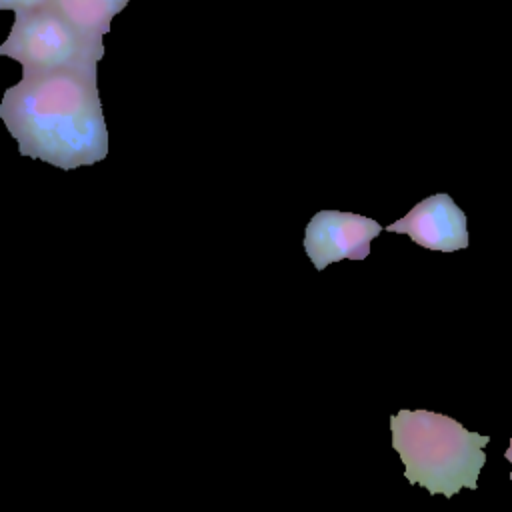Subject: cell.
Returning a JSON list of instances; mask_svg holds the SVG:
<instances>
[{
    "mask_svg": "<svg viewBox=\"0 0 512 512\" xmlns=\"http://www.w3.org/2000/svg\"><path fill=\"white\" fill-rule=\"evenodd\" d=\"M0 118L20 156L64 172L108 156V128L96 88V70L58 68L22 72L4 90Z\"/></svg>",
    "mask_w": 512,
    "mask_h": 512,
    "instance_id": "6da1fadb",
    "label": "cell"
},
{
    "mask_svg": "<svg viewBox=\"0 0 512 512\" xmlns=\"http://www.w3.org/2000/svg\"><path fill=\"white\" fill-rule=\"evenodd\" d=\"M390 432L410 484L448 500L462 488H478L490 436L432 410H400L390 416Z\"/></svg>",
    "mask_w": 512,
    "mask_h": 512,
    "instance_id": "7a4b0ae2",
    "label": "cell"
},
{
    "mask_svg": "<svg viewBox=\"0 0 512 512\" xmlns=\"http://www.w3.org/2000/svg\"><path fill=\"white\" fill-rule=\"evenodd\" d=\"M104 52V44H96L80 34L50 4L16 10L14 24L0 44V56L16 60L22 72L58 68L96 70Z\"/></svg>",
    "mask_w": 512,
    "mask_h": 512,
    "instance_id": "3957f363",
    "label": "cell"
},
{
    "mask_svg": "<svg viewBox=\"0 0 512 512\" xmlns=\"http://www.w3.org/2000/svg\"><path fill=\"white\" fill-rule=\"evenodd\" d=\"M380 232L382 224L374 218L342 210H320L306 224L302 246L314 268L324 270L344 258H368L370 242Z\"/></svg>",
    "mask_w": 512,
    "mask_h": 512,
    "instance_id": "277c9868",
    "label": "cell"
},
{
    "mask_svg": "<svg viewBox=\"0 0 512 512\" xmlns=\"http://www.w3.org/2000/svg\"><path fill=\"white\" fill-rule=\"evenodd\" d=\"M384 230L406 234L418 246L438 252H456L470 244L466 214L448 194L424 198L404 218L388 224Z\"/></svg>",
    "mask_w": 512,
    "mask_h": 512,
    "instance_id": "5b68a950",
    "label": "cell"
},
{
    "mask_svg": "<svg viewBox=\"0 0 512 512\" xmlns=\"http://www.w3.org/2000/svg\"><path fill=\"white\" fill-rule=\"evenodd\" d=\"M80 34L96 44H104V34L110 32L112 18L120 14L128 0H50Z\"/></svg>",
    "mask_w": 512,
    "mask_h": 512,
    "instance_id": "8992f818",
    "label": "cell"
},
{
    "mask_svg": "<svg viewBox=\"0 0 512 512\" xmlns=\"http://www.w3.org/2000/svg\"><path fill=\"white\" fill-rule=\"evenodd\" d=\"M50 0H0V10H32L48 4Z\"/></svg>",
    "mask_w": 512,
    "mask_h": 512,
    "instance_id": "52a82bcc",
    "label": "cell"
},
{
    "mask_svg": "<svg viewBox=\"0 0 512 512\" xmlns=\"http://www.w3.org/2000/svg\"><path fill=\"white\" fill-rule=\"evenodd\" d=\"M504 458L510 462V466H512V436H510V444H508V448H506V452H504ZM510 480H512V472H510Z\"/></svg>",
    "mask_w": 512,
    "mask_h": 512,
    "instance_id": "ba28073f",
    "label": "cell"
}]
</instances>
